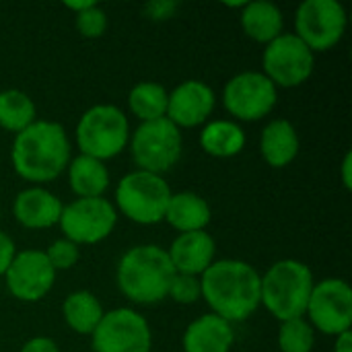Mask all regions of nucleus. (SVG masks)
I'll return each mask as SVG.
<instances>
[{
  "mask_svg": "<svg viewBox=\"0 0 352 352\" xmlns=\"http://www.w3.org/2000/svg\"><path fill=\"white\" fill-rule=\"evenodd\" d=\"M316 68V54L295 35L283 33L262 54V72L274 82V87L295 89L309 80Z\"/></svg>",
  "mask_w": 352,
  "mask_h": 352,
  "instance_id": "12",
  "label": "nucleus"
},
{
  "mask_svg": "<svg viewBox=\"0 0 352 352\" xmlns=\"http://www.w3.org/2000/svg\"><path fill=\"white\" fill-rule=\"evenodd\" d=\"M74 25H76V29H78V33L82 37L97 39L107 29V14L97 2H91L87 8H82L80 12L74 14Z\"/></svg>",
  "mask_w": 352,
  "mask_h": 352,
  "instance_id": "28",
  "label": "nucleus"
},
{
  "mask_svg": "<svg viewBox=\"0 0 352 352\" xmlns=\"http://www.w3.org/2000/svg\"><path fill=\"white\" fill-rule=\"evenodd\" d=\"M68 186L76 198H101L109 188V171L103 161L87 155H76L70 159Z\"/></svg>",
  "mask_w": 352,
  "mask_h": 352,
  "instance_id": "22",
  "label": "nucleus"
},
{
  "mask_svg": "<svg viewBox=\"0 0 352 352\" xmlns=\"http://www.w3.org/2000/svg\"><path fill=\"white\" fill-rule=\"evenodd\" d=\"M233 342V324L214 314H204L196 318L192 324H188L182 336L184 352H229Z\"/></svg>",
  "mask_w": 352,
  "mask_h": 352,
  "instance_id": "18",
  "label": "nucleus"
},
{
  "mask_svg": "<svg viewBox=\"0 0 352 352\" xmlns=\"http://www.w3.org/2000/svg\"><path fill=\"white\" fill-rule=\"evenodd\" d=\"M173 276L167 250L157 243L132 245L122 254L116 268L120 293L136 305H155L167 299Z\"/></svg>",
  "mask_w": 352,
  "mask_h": 352,
  "instance_id": "3",
  "label": "nucleus"
},
{
  "mask_svg": "<svg viewBox=\"0 0 352 352\" xmlns=\"http://www.w3.org/2000/svg\"><path fill=\"white\" fill-rule=\"evenodd\" d=\"M43 254H45L47 262L52 264V268H54L56 272H60V270H70V268L78 262V258H80L78 245H74L72 241H68V239H64V237L52 241L50 248H47Z\"/></svg>",
  "mask_w": 352,
  "mask_h": 352,
  "instance_id": "30",
  "label": "nucleus"
},
{
  "mask_svg": "<svg viewBox=\"0 0 352 352\" xmlns=\"http://www.w3.org/2000/svg\"><path fill=\"white\" fill-rule=\"evenodd\" d=\"M14 256H16L14 241L4 231H0V276L6 274V270H8L10 262L14 260Z\"/></svg>",
  "mask_w": 352,
  "mask_h": 352,
  "instance_id": "32",
  "label": "nucleus"
},
{
  "mask_svg": "<svg viewBox=\"0 0 352 352\" xmlns=\"http://www.w3.org/2000/svg\"><path fill=\"white\" fill-rule=\"evenodd\" d=\"M212 219L210 204L196 192H173L165 210V223L179 233L206 231Z\"/></svg>",
  "mask_w": 352,
  "mask_h": 352,
  "instance_id": "21",
  "label": "nucleus"
},
{
  "mask_svg": "<svg viewBox=\"0 0 352 352\" xmlns=\"http://www.w3.org/2000/svg\"><path fill=\"white\" fill-rule=\"evenodd\" d=\"M21 352H60V349H58L56 340H52L47 336H35L23 344Z\"/></svg>",
  "mask_w": 352,
  "mask_h": 352,
  "instance_id": "33",
  "label": "nucleus"
},
{
  "mask_svg": "<svg viewBox=\"0 0 352 352\" xmlns=\"http://www.w3.org/2000/svg\"><path fill=\"white\" fill-rule=\"evenodd\" d=\"M214 107H217L214 89L204 80L188 78L169 91L165 118L171 124H175L179 130L198 128L210 120Z\"/></svg>",
  "mask_w": 352,
  "mask_h": 352,
  "instance_id": "15",
  "label": "nucleus"
},
{
  "mask_svg": "<svg viewBox=\"0 0 352 352\" xmlns=\"http://www.w3.org/2000/svg\"><path fill=\"white\" fill-rule=\"evenodd\" d=\"M351 169H352V155L351 153H346V155H344V159H342V169H340V173H342V184H344V188H346V190H352Z\"/></svg>",
  "mask_w": 352,
  "mask_h": 352,
  "instance_id": "34",
  "label": "nucleus"
},
{
  "mask_svg": "<svg viewBox=\"0 0 352 352\" xmlns=\"http://www.w3.org/2000/svg\"><path fill=\"white\" fill-rule=\"evenodd\" d=\"M245 132L235 120H208L200 130V146L217 159H231L245 148Z\"/></svg>",
  "mask_w": 352,
  "mask_h": 352,
  "instance_id": "23",
  "label": "nucleus"
},
{
  "mask_svg": "<svg viewBox=\"0 0 352 352\" xmlns=\"http://www.w3.org/2000/svg\"><path fill=\"white\" fill-rule=\"evenodd\" d=\"M311 268L301 260H278L260 278V305L280 324L305 318V309L316 287Z\"/></svg>",
  "mask_w": 352,
  "mask_h": 352,
  "instance_id": "4",
  "label": "nucleus"
},
{
  "mask_svg": "<svg viewBox=\"0 0 352 352\" xmlns=\"http://www.w3.org/2000/svg\"><path fill=\"white\" fill-rule=\"evenodd\" d=\"M62 316L72 332L80 336H91L103 320L105 309L97 295H93L91 291H74L64 299Z\"/></svg>",
  "mask_w": 352,
  "mask_h": 352,
  "instance_id": "24",
  "label": "nucleus"
},
{
  "mask_svg": "<svg viewBox=\"0 0 352 352\" xmlns=\"http://www.w3.org/2000/svg\"><path fill=\"white\" fill-rule=\"evenodd\" d=\"M56 270L47 262L45 254L39 250L16 252L4 278L8 293L23 303L41 301L56 283Z\"/></svg>",
  "mask_w": 352,
  "mask_h": 352,
  "instance_id": "14",
  "label": "nucleus"
},
{
  "mask_svg": "<svg viewBox=\"0 0 352 352\" xmlns=\"http://www.w3.org/2000/svg\"><path fill=\"white\" fill-rule=\"evenodd\" d=\"M95 352H151L153 330L148 320L132 307L105 311L103 320L91 334Z\"/></svg>",
  "mask_w": 352,
  "mask_h": 352,
  "instance_id": "11",
  "label": "nucleus"
},
{
  "mask_svg": "<svg viewBox=\"0 0 352 352\" xmlns=\"http://www.w3.org/2000/svg\"><path fill=\"white\" fill-rule=\"evenodd\" d=\"M72 159V144L62 124L35 120L29 128L14 134L10 163L14 173L35 186L60 177Z\"/></svg>",
  "mask_w": 352,
  "mask_h": 352,
  "instance_id": "1",
  "label": "nucleus"
},
{
  "mask_svg": "<svg viewBox=\"0 0 352 352\" xmlns=\"http://www.w3.org/2000/svg\"><path fill=\"white\" fill-rule=\"evenodd\" d=\"M179 2L177 0H153L144 6V12L153 21H167L175 14Z\"/></svg>",
  "mask_w": 352,
  "mask_h": 352,
  "instance_id": "31",
  "label": "nucleus"
},
{
  "mask_svg": "<svg viewBox=\"0 0 352 352\" xmlns=\"http://www.w3.org/2000/svg\"><path fill=\"white\" fill-rule=\"evenodd\" d=\"M167 97L169 91L161 82L142 80L134 85L128 93V107L132 116L142 122H155L165 118L167 113Z\"/></svg>",
  "mask_w": 352,
  "mask_h": 352,
  "instance_id": "25",
  "label": "nucleus"
},
{
  "mask_svg": "<svg viewBox=\"0 0 352 352\" xmlns=\"http://www.w3.org/2000/svg\"><path fill=\"white\" fill-rule=\"evenodd\" d=\"M74 140L80 151L78 155H87L105 163L128 146V116L118 105L97 103L78 118Z\"/></svg>",
  "mask_w": 352,
  "mask_h": 352,
  "instance_id": "5",
  "label": "nucleus"
},
{
  "mask_svg": "<svg viewBox=\"0 0 352 352\" xmlns=\"http://www.w3.org/2000/svg\"><path fill=\"white\" fill-rule=\"evenodd\" d=\"M305 316L311 328L324 336H340L352 326V289L344 278L316 283Z\"/></svg>",
  "mask_w": 352,
  "mask_h": 352,
  "instance_id": "13",
  "label": "nucleus"
},
{
  "mask_svg": "<svg viewBox=\"0 0 352 352\" xmlns=\"http://www.w3.org/2000/svg\"><path fill=\"white\" fill-rule=\"evenodd\" d=\"M334 352H352V334L349 332H342L340 336H336V342H334Z\"/></svg>",
  "mask_w": 352,
  "mask_h": 352,
  "instance_id": "35",
  "label": "nucleus"
},
{
  "mask_svg": "<svg viewBox=\"0 0 352 352\" xmlns=\"http://www.w3.org/2000/svg\"><path fill=\"white\" fill-rule=\"evenodd\" d=\"M239 21L243 33L262 45H268L270 41L285 33V14L270 0L243 2Z\"/></svg>",
  "mask_w": 352,
  "mask_h": 352,
  "instance_id": "20",
  "label": "nucleus"
},
{
  "mask_svg": "<svg viewBox=\"0 0 352 352\" xmlns=\"http://www.w3.org/2000/svg\"><path fill=\"white\" fill-rule=\"evenodd\" d=\"M171 188L163 175L134 169L116 186V210L136 225H157L165 221Z\"/></svg>",
  "mask_w": 352,
  "mask_h": 352,
  "instance_id": "6",
  "label": "nucleus"
},
{
  "mask_svg": "<svg viewBox=\"0 0 352 352\" xmlns=\"http://www.w3.org/2000/svg\"><path fill=\"white\" fill-rule=\"evenodd\" d=\"M128 146L136 169L165 175L182 159L184 136L175 124H171L167 118H161L138 124V128L130 132Z\"/></svg>",
  "mask_w": 352,
  "mask_h": 352,
  "instance_id": "7",
  "label": "nucleus"
},
{
  "mask_svg": "<svg viewBox=\"0 0 352 352\" xmlns=\"http://www.w3.org/2000/svg\"><path fill=\"white\" fill-rule=\"evenodd\" d=\"M167 256L177 274L202 276L217 260V243L208 231L179 233L171 241Z\"/></svg>",
  "mask_w": 352,
  "mask_h": 352,
  "instance_id": "16",
  "label": "nucleus"
},
{
  "mask_svg": "<svg viewBox=\"0 0 352 352\" xmlns=\"http://www.w3.org/2000/svg\"><path fill=\"white\" fill-rule=\"evenodd\" d=\"M260 278L262 274L245 260H214L200 276L202 299L210 314L229 324L245 322L260 307Z\"/></svg>",
  "mask_w": 352,
  "mask_h": 352,
  "instance_id": "2",
  "label": "nucleus"
},
{
  "mask_svg": "<svg viewBox=\"0 0 352 352\" xmlns=\"http://www.w3.org/2000/svg\"><path fill=\"white\" fill-rule=\"evenodd\" d=\"M301 151V138L297 128L283 118L268 122L260 136V153L266 165L272 169L289 167Z\"/></svg>",
  "mask_w": 352,
  "mask_h": 352,
  "instance_id": "19",
  "label": "nucleus"
},
{
  "mask_svg": "<svg viewBox=\"0 0 352 352\" xmlns=\"http://www.w3.org/2000/svg\"><path fill=\"white\" fill-rule=\"evenodd\" d=\"M316 330L305 318L289 320L280 324L278 349L280 352H311L316 346Z\"/></svg>",
  "mask_w": 352,
  "mask_h": 352,
  "instance_id": "27",
  "label": "nucleus"
},
{
  "mask_svg": "<svg viewBox=\"0 0 352 352\" xmlns=\"http://www.w3.org/2000/svg\"><path fill=\"white\" fill-rule=\"evenodd\" d=\"M91 2H93V0H85V2H64V6H66L68 10H72V12L76 14V12H80L82 8H87V6H89Z\"/></svg>",
  "mask_w": 352,
  "mask_h": 352,
  "instance_id": "36",
  "label": "nucleus"
},
{
  "mask_svg": "<svg viewBox=\"0 0 352 352\" xmlns=\"http://www.w3.org/2000/svg\"><path fill=\"white\" fill-rule=\"evenodd\" d=\"M118 210L113 202L101 198H76L64 204L58 227L64 239L74 245H95L107 239L118 225Z\"/></svg>",
  "mask_w": 352,
  "mask_h": 352,
  "instance_id": "8",
  "label": "nucleus"
},
{
  "mask_svg": "<svg viewBox=\"0 0 352 352\" xmlns=\"http://www.w3.org/2000/svg\"><path fill=\"white\" fill-rule=\"evenodd\" d=\"M167 297H171V301H175L179 305H194L196 301L202 299L200 276H190V274H177L175 272Z\"/></svg>",
  "mask_w": 352,
  "mask_h": 352,
  "instance_id": "29",
  "label": "nucleus"
},
{
  "mask_svg": "<svg viewBox=\"0 0 352 352\" xmlns=\"http://www.w3.org/2000/svg\"><path fill=\"white\" fill-rule=\"evenodd\" d=\"M346 25V8L338 0H305L295 10V35L314 54L338 45Z\"/></svg>",
  "mask_w": 352,
  "mask_h": 352,
  "instance_id": "9",
  "label": "nucleus"
},
{
  "mask_svg": "<svg viewBox=\"0 0 352 352\" xmlns=\"http://www.w3.org/2000/svg\"><path fill=\"white\" fill-rule=\"evenodd\" d=\"M278 89L262 70H243L223 89V105L235 122H258L276 107Z\"/></svg>",
  "mask_w": 352,
  "mask_h": 352,
  "instance_id": "10",
  "label": "nucleus"
},
{
  "mask_svg": "<svg viewBox=\"0 0 352 352\" xmlns=\"http://www.w3.org/2000/svg\"><path fill=\"white\" fill-rule=\"evenodd\" d=\"M62 208H64L62 200L41 186H31L21 190L12 202V214L16 223L33 231L56 227Z\"/></svg>",
  "mask_w": 352,
  "mask_h": 352,
  "instance_id": "17",
  "label": "nucleus"
},
{
  "mask_svg": "<svg viewBox=\"0 0 352 352\" xmlns=\"http://www.w3.org/2000/svg\"><path fill=\"white\" fill-rule=\"evenodd\" d=\"M37 120L35 101L19 89L0 91V128L12 134L23 132Z\"/></svg>",
  "mask_w": 352,
  "mask_h": 352,
  "instance_id": "26",
  "label": "nucleus"
}]
</instances>
